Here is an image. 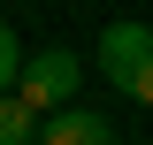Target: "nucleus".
Segmentation results:
<instances>
[{
	"mask_svg": "<svg viewBox=\"0 0 153 145\" xmlns=\"http://www.w3.org/2000/svg\"><path fill=\"white\" fill-rule=\"evenodd\" d=\"M153 61V23H107L100 31V76L115 92H130V76Z\"/></svg>",
	"mask_w": 153,
	"mask_h": 145,
	"instance_id": "nucleus-2",
	"label": "nucleus"
},
{
	"mask_svg": "<svg viewBox=\"0 0 153 145\" xmlns=\"http://www.w3.org/2000/svg\"><path fill=\"white\" fill-rule=\"evenodd\" d=\"M16 69H23V38L0 23V92H16Z\"/></svg>",
	"mask_w": 153,
	"mask_h": 145,
	"instance_id": "nucleus-5",
	"label": "nucleus"
},
{
	"mask_svg": "<svg viewBox=\"0 0 153 145\" xmlns=\"http://www.w3.org/2000/svg\"><path fill=\"white\" fill-rule=\"evenodd\" d=\"M0 145H38V107H23L16 92H0Z\"/></svg>",
	"mask_w": 153,
	"mask_h": 145,
	"instance_id": "nucleus-4",
	"label": "nucleus"
},
{
	"mask_svg": "<svg viewBox=\"0 0 153 145\" xmlns=\"http://www.w3.org/2000/svg\"><path fill=\"white\" fill-rule=\"evenodd\" d=\"M130 99H138V107H153V61H146V69L130 76Z\"/></svg>",
	"mask_w": 153,
	"mask_h": 145,
	"instance_id": "nucleus-6",
	"label": "nucleus"
},
{
	"mask_svg": "<svg viewBox=\"0 0 153 145\" xmlns=\"http://www.w3.org/2000/svg\"><path fill=\"white\" fill-rule=\"evenodd\" d=\"M38 145H115V130H107L100 107H61V115H46Z\"/></svg>",
	"mask_w": 153,
	"mask_h": 145,
	"instance_id": "nucleus-3",
	"label": "nucleus"
},
{
	"mask_svg": "<svg viewBox=\"0 0 153 145\" xmlns=\"http://www.w3.org/2000/svg\"><path fill=\"white\" fill-rule=\"evenodd\" d=\"M76 84H84V61H76L69 46H38V54H23V69H16V99L23 107H69Z\"/></svg>",
	"mask_w": 153,
	"mask_h": 145,
	"instance_id": "nucleus-1",
	"label": "nucleus"
}]
</instances>
